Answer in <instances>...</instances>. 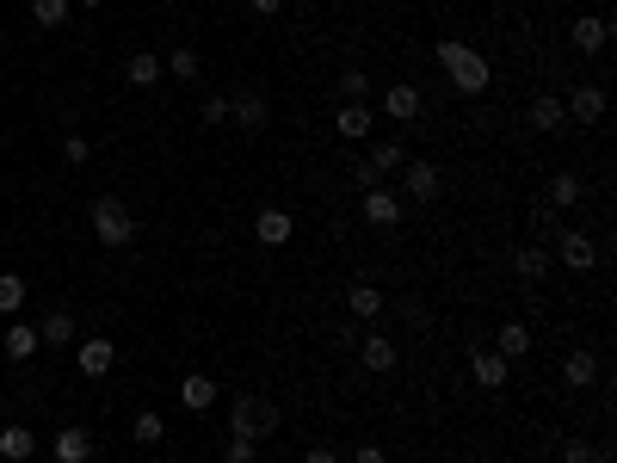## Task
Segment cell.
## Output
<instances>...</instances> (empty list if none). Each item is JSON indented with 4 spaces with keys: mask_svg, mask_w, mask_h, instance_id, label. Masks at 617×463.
Here are the masks:
<instances>
[{
    "mask_svg": "<svg viewBox=\"0 0 617 463\" xmlns=\"http://www.w3.org/2000/svg\"><path fill=\"white\" fill-rule=\"evenodd\" d=\"M432 56H439V68L451 75V87L463 93V99H476V93H488V81H494V68H488V56L476 50V44H463V38H439L432 44Z\"/></svg>",
    "mask_w": 617,
    "mask_h": 463,
    "instance_id": "6da1fadb",
    "label": "cell"
},
{
    "mask_svg": "<svg viewBox=\"0 0 617 463\" xmlns=\"http://www.w3.org/2000/svg\"><path fill=\"white\" fill-rule=\"evenodd\" d=\"M87 229H93L99 247H130L136 241V217H130V204L118 192H105V198L87 204Z\"/></svg>",
    "mask_w": 617,
    "mask_h": 463,
    "instance_id": "7a4b0ae2",
    "label": "cell"
},
{
    "mask_svg": "<svg viewBox=\"0 0 617 463\" xmlns=\"http://www.w3.org/2000/svg\"><path fill=\"white\" fill-rule=\"evenodd\" d=\"M278 426H284L278 402H266V396H235V408H229V439H253V445H266Z\"/></svg>",
    "mask_w": 617,
    "mask_h": 463,
    "instance_id": "3957f363",
    "label": "cell"
},
{
    "mask_svg": "<svg viewBox=\"0 0 617 463\" xmlns=\"http://www.w3.org/2000/svg\"><path fill=\"white\" fill-rule=\"evenodd\" d=\"M229 118H235V130L260 136V130L272 124V105H266V93H260V87H241V93L229 99Z\"/></svg>",
    "mask_w": 617,
    "mask_h": 463,
    "instance_id": "277c9868",
    "label": "cell"
},
{
    "mask_svg": "<svg viewBox=\"0 0 617 463\" xmlns=\"http://www.w3.org/2000/svg\"><path fill=\"white\" fill-rule=\"evenodd\" d=\"M445 192V173L432 167V161H408L402 167V198H414V204H432Z\"/></svg>",
    "mask_w": 617,
    "mask_h": 463,
    "instance_id": "5b68a950",
    "label": "cell"
},
{
    "mask_svg": "<svg viewBox=\"0 0 617 463\" xmlns=\"http://www.w3.org/2000/svg\"><path fill=\"white\" fill-rule=\"evenodd\" d=\"M402 210H408V198L395 192V186H371L365 192V223L371 229H395V223H402Z\"/></svg>",
    "mask_w": 617,
    "mask_h": 463,
    "instance_id": "8992f818",
    "label": "cell"
},
{
    "mask_svg": "<svg viewBox=\"0 0 617 463\" xmlns=\"http://www.w3.org/2000/svg\"><path fill=\"white\" fill-rule=\"evenodd\" d=\"M75 365H81V377H105L118 365V346L105 334H87V340H75Z\"/></svg>",
    "mask_w": 617,
    "mask_h": 463,
    "instance_id": "52a82bcc",
    "label": "cell"
},
{
    "mask_svg": "<svg viewBox=\"0 0 617 463\" xmlns=\"http://www.w3.org/2000/svg\"><path fill=\"white\" fill-rule=\"evenodd\" d=\"M556 254H562V266H574V272H593V266H599V241L580 235V229H562V235H556Z\"/></svg>",
    "mask_w": 617,
    "mask_h": 463,
    "instance_id": "ba28073f",
    "label": "cell"
},
{
    "mask_svg": "<svg viewBox=\"0 0 617 463\" xmlns=\"http://www.w3.org/2000/svg\"><path fill=\"white\" fill-rule=\"evenodd\" d=\"M290 235H297V217H290V210H260V217H253V241H260V247H284Z\"/></svg>",
    "mask_w": 617,
    "mask_h": 463,
    "instance_id": "9c48e42d",
    "label": "cell"
},
{
    "mask_svg": "<svg viewBox=\"0 0 617 463\" xmlns=\"http://www.w3.org/2000/svg\"><path fill=\"white\" fill-rule=\"evenodd\" d=\"M568 44H574L580 56H599V50L611 44V25H605L599 13H580V19H574V31H568Z\"/></svg>",
    "mask_w": 617,
    "mask_h": 463,
    "instance_id": "30bf717a",
    "label": "cell"
},
{
    "mask_svg": "<svg viewBox=\"0 0 617 463\" xmlns=\"http://www.w3.org/2000/svg\"><path fill=\"white\" fill-rule=\"evenodd\" d=\"M383 118H395V124H414V118H420V87H414V81H395V87H383Z\"/></svg>",
    "mask_w": 617,
    "mask_h": 463,
    "instance_id": "8fae6325",
    "label": "cell"
},
{
    "mask_svg": "<svg viewBox=\"0 0 617 463\" xmlns=\"http://www.w3.org/2000/svg\"><path fill=\"white\" fill-rule=\"evenodd\" d=\"M562 112H568L574 124H599V118H605V87H574V93L562 99Z\"/></svg>",
    "mask_w": 617,
    "mask_h": 463,
    "instance_id": "7c38bea8",
    "label": "cell"
},
{
    "mask_svg": "<svg viewBox=\"0 0 617 463\" xmlns=\"http://www.w3.org/2000/svg\"><path fill=\"white\" fill-rule=\"evenodd\" d=\"M358 359H365V371L389 377V371H395V359H402V352H395V340H389V334H365V340H358Z\"/></svg>",
    "mask_w": 617,
    "mask_h": 463,
    "instance_id": "4fadbf2b",
    "label": "cell"
},
{
    "mask_svg": "<svg viewBox=\"0 0 617 463\" xmlns=\"http://www.w3.org/2000/svg\"><path fill=\"white\" fill-rule=\"evenodd\" d=\"M506 365H513V359H500L494 346H476V352H469V377H476L482 389H500V383H506Z\"/></svg>",
    "mask_w": 617,
    "mask_h": 463,
    "instance_id": "5bb4252c",
    "label": "cell"
},
{
    "mask_svg": "<svg viewBox=\"0 0 617 463\" xmlns=\"http://www.w3.org/2000/svg\"><path fill=\"white\" fill-rule=\"evenodd\" d=\"M56 463H93V433L87 426H62L56 433Z\"/></svg>",
    "mask_w": 617,
    "mask_h": 463,
    "instance_id": "9a60e30c",
    "label": "cell"
},
{
    "mask_svg": "<svg viewBox=\"0 0 617 463\" xmlns=\"http://www.w3.org/2000/svg\"><path fill=\"white\" fill-rule=\"evenodd\" d=\"M179 402H186V414H210L216 408V383L204 371H186V383H179Z\"/></svg>",
    "mask_w": 617,
    "mask_h": 463,
    "instance_id": "2e32d148",
    "label": "cell"
},
{
    "mask_svg": "<svg viewBox=\"0 0 617 463\" xmlns=\"http://www.w3.org/2000/svg\"><path fill=\"white\" fill-rule=\"evenodd\" d=\"M525 118H531V130H537V136H550V130H562V118H568V112H562V99H556V93H531V112H525Z\"/></svg>",
    "mask_w": 617,
    "mask_h": 463,
    "instance_id": "e0dca14e",
    "label": "cell"
},
{
    "mask_svg": "<svg viewBox=\"0 0 617 463\" xmlns=\"http://www.w3.org/2000/svg\"><path fill=\"white\" fill-rule=\"evenodd\" d=\"M38 346H44V340H38V328H31V322H13L7 334H0V352H7L13 365H25V359H31V352H38Z\"/></svg>",
    "mask_w": 617,
    "mask_h": 463,
    "instance_id": "ac0fdd59",
    "label": "cell"
},
{
    "mask_svg": "<svg viewBox=\"0 0 617 463\" xmlns=\"http://www.w3.org/2000/svg\"><path fill=\"white\" fill-rule=\"evenodd\" d=\"M38 340H44V346H75V340H81L75 315H68V309H50L44 322H38Z\"/></svg>",
    "mask_w": 617,
    "mask_h": 463,
    "instance_id": "d6986e66",
    "label": "cell"
},
{
    "mask_svg": "<svg viewBox=\"0 0 617 463\" xmlns=\"http://www.w3.org/2000/svg\"><path fill=\"white\" fill-rule=\"evenodd\" d=\"M346 309L358 315V322H377V315H383V291L358 278V284H346Z\"/></svg>",
    "mask_w": 617,
    "mask_h": 463,
    "instance_id": "ffe728a7",
    "label": "cell"
},
{
    "mask_svg": "<svg viewBox=\"0 0 617 463\" xmlns=\"http://www.w3.org/2000/svg\"><path fill=\"white\" fill-rule=\"evenodd\" d=\"M0 457H7V463L38 457V433H31V426H0Z\"/></svg>",
    "mask_w": 617,
    "mask_h": 463,
    "instance_id": "44dd1931",
    "label": "cell"
},
{
    "mask_svg": "<svg viewBox=\"0 0 617 463\" xmlns=\"http://www.w3.org/2000/svg\"><path fill=\"white\" fill-rule=\"evenodd\" d=\"M513 266H519V278H525V284H543V278H550V247L525 241L519 254H513Z\"/></svg>",
    "mask_w": 617,
    "mask_h": 463,
    "instance_id": "7402d4cb",
    "label": "cell"
},
{
    "mask_svg": "<svg viewBox=\"0 0 617 463\" xmlns=\"http://www.w3.org/2000/svg\"><path fill=\"white\" fill-rule=\"evenodd\" d=\"M562 383L568 389H593L599 383V359H593V352H568V359H562Z\"/></svg>",
    "mask_w": 617,
    "mask_h": 463,
    "instance_id": "603a6c76",
    "label": "cell"
},
{
    "mask_svg": "<svg viewBox=\"0 0 617 463\" xmlns=\"http://www.w3.org/2000/svg\"><path fill=\"white\" fill-rule=\"evenodd\" d=\"M334 136H346V142L371 136V105H340V112H334Z\"/></svg>",
    "mask_w": 617,
    "mask_h": 463,
    "instance_id": "cb8c5ba5",
    "label": "cell"
},
{
    "mask_svg": "<svg viewBox=\"0 0 617 463\" xmlns=\"http://www.w3.org/2000/svg\"><path fill=\"white\" fill-rule=\"evenodd\" d=\"M161 75H167V68H161V56H149V50H136V56L124 62V81H130V87H155Z\"/></svg>",
    "mask_w": 617,
    "mask_h": 463,
    "instance_id": "d4e9b609",
    "label": "cell"
},
{
    "mask_svg": "<svg viewBox=\"0 0 617 463\" xmlns=\"http://www.w3.org/2000/svg\"><path fill=\"white\" fill-rule=\"evenodd\" d=\"M371 167H377V180H389V173H402V167H408V149H402L395 136H383L377 149H371Z\"/></svg>",
    "mask_w": 617,
    "mask_h": 463,
    "instance_id": "484cf974",
    "label": "cell"
},
{
    "mask_svg": "<svg viewBox=\"0 0 617 463\" xmlns=\"http://www.w3.org/2000/svg\"><path fill=\"white\" fill-rule=\"evenodd\" d=\"M494 352H500V359H525V352H531V328L525 322H506L494 334Z\"/></svg>",
    "mask_w": 617,
    "mask_h": 463,
    "instance_id": "4316f807",
    "label": "cell"
},
{
    "mask_svg": "<svg viewBox=\"0 0 617 463\" xmlns=\"http://www.w3.org/2000/svg\"><path fill=\"white\" fill-rule=\"evenodd\" d=\"M334 93H340L346 105H365V99H371V75H365V68H346V75L334 81Z\"/></svg>",
    "mask_w": 617,
    "mask_h": 463,
    "instance_id": "83f0119b",
    "label": "cell"
},
{
    "mask_svg": "<svg viewBox=\"0 0 617 463\" xmlns=\"http://www.w3.org/2000/svg\"><path fill=\"white\" fill-rule=\"evenodd\" d=\"M161 68H167V75H179V81H198V75H204V62H198V50H192V44H179Z\"/></svg>",
    "mask_w": 617,
    "mask_h": 463,
    "instance_id": "f1b7e54d",
    "label": "cell"
},
{
    "mask_svg": "<svg viewBox=\"0 0 617 463\" xmlns=\"http://www.w3.org/2000/svg\"><path fill=\"white\" fill-rule=\"evenodd\" d=\"M580 198H587L580 173H556V180H550V204H556V210H568V204H580Z\"/></svg>",
    "mask_w": 617,
    "mask_h": 463,
    "instance_id": "f546056e",
    "label": "cell"
},
{
    "mask_svg": "<svg viewBox=\"0 0 617 463\" xmlns=\"http://www.w3.org/2000/svg\"><path fill=\"white\" fill-rule=\"evenodd\" d=\"M68 7H75V0H31V19L44 31H56V25H68Z\"/></svg>",
    "mask_w": 617,
    "mask_h": 463,
    "instance_id": "4dcf8cb0",
    "label": "cell"
},
{
    "mask_svg": "<svg viewBox=\"0 0 617 463\" xmlns=\"http://www.w3.org/2000/svg\"><path fill=\"white\" fill-rule=\"evenodd\" d=\"M19 303H25V278L0 272V315H19Z\"/></svg>",
    "mask_w": 617,
    "mask_h": 463,
    "instance_id": "1f68e13d",
    "label": "cell"
},
{
    "mask_svg": "<svg viewBox=\"0 0 617 463\" xmlns=\"http://www.w3.org/2000/svg\"><path fill=\"white\" fill-rule=\"evenodd\" d=\"M130 433H136V445H161V439H167V426H161V414H149V408H142Z\"/></svg>",
    "mask_w": 617,
    "mask_h": 463,
    "instance_id": "d6a6232c",
    "label": "cell"
},
{
    "mask_svg": "<svg viewBox=\"0 0 617 463\" xmlns=\"http://www.w3.org/2000/svg\"><path fill=\"white\" fill-rule=\"evenodd\" d=\"M87 155H93L87 136H62V161H68V167H87Z\"/></svg>",
    "mask_w": 617,
    "mask_h": 463,
    "instance_id": "836d02e7",
    "label": "cell"
},
{
    "mask_svg": "<svg viewBox=\"0 0 617 463\" xmlns=\"http://www.w3.org/2000/svg\"><path fill=\"white\" fill-rule=\"evenodd\" d=\"M223 463H260V445H253V439H229V445H223Z\"/></svg>",
    "mask_w": 617,
    "mask_h": 463,
    "instance_id": "e575fe53",
    "label": "cell"
},
{
    "mask_svg": "<svg viewBox=\"0 0 617 463\" xmlns=\"http://www.w3.org/2000/svg\"><path fill=\"white\" fill-rule=\"evenodd\" d=\"M562 463H605V457H599L587 439H568V445H562Z\"/></svg>",
    "mask_w": 617,
    "mask_h": 463,
    "instance_id": "d590c367",
    "label": "cell"
},
{
    "mask_svg": "<svg viewBox=\"0 0 617 463\" xmlns=\"http://www.w3.org/2000/svg\"><path fill=\"white\" fill-rule=\"evenodd\" d=\"M531 223H537L543 235H562V229H556V204H550V198H543V204H531Z\"/></svg>",
    "mask_w": 617,
    "mask_h": 463,
    "instance_id": "8d00e7d4",
    "label": "cell"
},
{
    "mask_svg": "<svg viewBox=\"0 0 617 463\" xmlns=\"http://www.w3.org/2000/svg\"><path fill=\"white\" fill-rule=\"evenodd\" d=\"M204 124H229V99H223V93L204 99Z\"/></svg>",
    "mask_w": 617,
    "mask_h": 463,
    "instance_id": "74e56055",
    "label": "cell"
},
{
    "mask_svg": "<svg viewBox=\"0 0 617 463\" xmlns=\"http://www.w3.org/2000/svg\"><path fill=\"white\" fill-rule=\"evenodd\" d=\"M352 180H358V192H371V186H383V180H377V167H371V161H358V167H352Z\"/></svg>",
    "mask_w": 617,
    "mask_h": 463,
    "instance_id": "f35d334b",
    "label": "cell"
},
{
    "mask_svg": "<svg viewBox=\"0 0 617 463\" xmlns=\"http://www.w3.org/2000/svg\"><path fill=\"white\" fill-rule=\"evenodd\" d=\"M352 463H389V451L371 439V445H358V451H352Z\"/></svg>",
    "mask_w": 617,
    "mask_h": 463,
    "instance_id": "ab89813d",
    "label": "cell"
},
{
    "mask_svg": "<svg viewBox=\"0 0 617 463\" xmlns=\"http://www.w3.org/2000/svg\"><path fill=\"white\" fill-rule=\"evenodd\" d=\"M303 463H346V457H340L334 445H309V451H303Z\"/></svg>",
    "mask_w": 617,
    "mask_h": 463,
    "instance_id": "60d3db41",
    "label": "cell"
},
{
    "mask_svg": "<svg viewBox=\"0 0 617 463\" xmlns=\"http://www.w3.org/2000/svg\"><path fill=\"white\" fill-rule=\"evenodd\" d=\"M247 7H253V13H266V19H272V13L284 7V0H247Z\"/></svg>",
    "mask_w": 617,
    "mask_h": 463,
    "instance_id": "b9f144b4",
    "label": "cell"
},
{
    "mask_svg": "<svg viewBox=\"0 0 617 463\" xmlns=\"http://www.w3.org/2000/svg\"><path fill=\"white\" fill-rule=\"evenodd\" d=\"M75 7H87V13H93V7H105V0H75Z\"/></svg>",
    "mask_w": 617,
    "mask_h": 463,
    "instance_id": "7bdbcfd3",
    "label": "cell"
},
{
    "mask_svg": "<svg viewBox=\"0 0 617 463\" xmlns=\"http://www.w3.org/2000/svg\"><path fill=\"white\" fill-rule=\"evenodd\" d=\"M50 463H56V457H50Z\"/></svg>",
    "mask_w": 617,
    "mask_h": 463,
    "instance_id": "ee69618b",
    "label": "cell"
}]
</instances>
